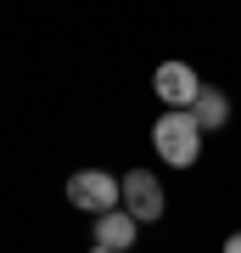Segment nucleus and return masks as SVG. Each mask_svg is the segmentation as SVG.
<instances>
[{"label":"nucleus","mask_w":241,"mask_h":253,"mask_svg":"<svg viewBox=\"0 0 241 253\" xmlns=\"http://www.w3.org/2000/svg\"><path fill=\"white\" fill-rule=\"evenodd\" d=\"M124 180V214H135L140 225H152V219H163V208H169V191H163V180L152 169H129V174H118Z\"/></svg>","instance_id":"7ed1b4c3"},{"label":"nucleus","mask_w":241,"mask_h":253,"mask_svg":"<svg viewBox=\"0 0 241 253\" xmlns=\"http://www.w3.org/2000/svg\"><path fill=\"white\" fill-rule=\"evenodd\" d=\"M90 253H112V248H101V242H90Z\"/></svg>","instance_id":"6e6552de"},{"label":"nucleus","mask_w":241,"mask_h":253,"mask_svg":"<svg viewBox=\"0 0 241 253\" xmlns=\"http://www.w3.org/2000/svg\"><path fill=\"white\" fill-rule=\"evenodd\" d=\"M224 253H241V231H230V236H224Z\"/></svg>","instance_id":"0eeeda50"},{"label":"nucleus","mask_w":241,"mask_h":253,"mask_svg":"<svg viewBox=\"0 0 241 253\" xmlns=\"http://www.w3.org/2000/svg\"><path fill=\"white\" fill-rule=\"evenodd\" d=\"M191 118L202 124V135H213V129L230 124V96L219 90V84H202V96L191 101Z\"/></svg>","instance_id":"423d86ee"},{"label":"nucleus","mask_w":241,"mask_h":253,"mask_svg":"<svg viewBox=\"0 0 241 253\" xmlns=\"http://www.w3.org/2000/svg\"><path fill=\"white\" fill-rule=\"evenodd\" d=\"M90 242H101V248H112V253H129L135 242H140V219L124 214V208H107V214L90 219Z\"/></svg>","instance_id":"39448f33"},{"label":"nucleus","mask_w":241,"mask_h":253,"mask_svg":"<svg viewBox=\"0 0 241 253\" xmlns=\"http://www.w3.org/2000/svg\"><path fill=\"white\" fill-rule=\"evenodd\" d=\"M152 90H157L163 107H191V101L202 96V79H197V68H191V62H157Z\"/></svg>","instance_id":"20e7f679"},{"label":"nucleus","mask_w":241,"mask_h":253,"mask_svg":"<svg viewBox=\"0 0 241 253\" xmlns=\"http://www.w3.org/2000/svg\"><path fill=\"white\" fill-rule=\"evenodd\" d=\"M68 203L79 208V214H107V208H118L124 203V180L118 174H107V169H73L68 174Z\"/></svg>","instance_id":"f03ea898"},{"label":"nucleus","mask_w":241,"mask_h":253,"mask_svg":"<svg viewBox=\"0 0 241 253\" xmlns=\"http://www.w3.org/2000/svg\"><path fill=\"white\" fill-rule=\"evenodd\" d=\"M202 124L191 118V107H163V118L152 124V146L157 158L169 163V169H191V163L202 158Z\"/></svg>","instance_id":"f257e3e1"}]
</instances>
